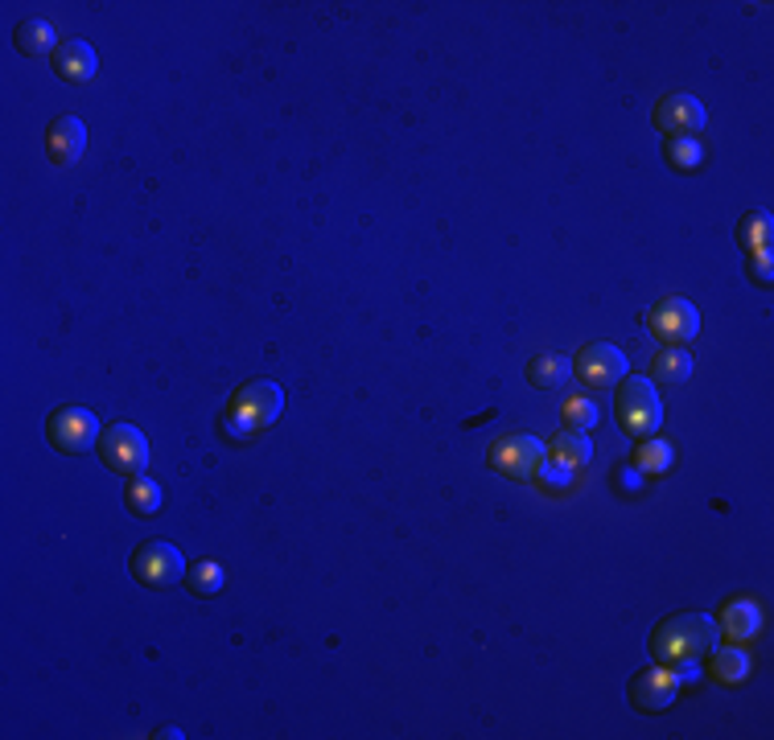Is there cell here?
<instances>
[{
  "label": "cell",
  "mask_w": 774,
  "mask_h": 740,
  "mask_svg": "<svg viewBox=\"0 0 774 740\" xmlns=\"http://www.w3.org/2000/svg\"><path fill=\"white\" fill-rule=\"evenodd\" d=\"M572 375L581 378L585 387H618L626 378V354L618 346H610V342H589L577 354Z\"/></svg>",
  "instance_id": "cell-10"
},
{
  "label": "cell",
  "mask_w": 774,
  "mask_h": 740,
  "mask_svg": "<svg viewBox=\"0 0 774 740\" xmlns=\"http://www.w3.org/2000/svg\"><path fill=\"white\" fill-rule=\"evenodd\" d=\"M693 679V671H676V667H664L655 662L647 671H639L630 679V703L635 712H667L676 703L679 687Z\"/></svg>",
  "instance_id": "cell-6"
},
{
  "label": "cell",
  "mask_w": 774,
  "mask_h": 740,
  "mask_svg": "<svg viewBox=\"0 0 774 740\" xmlns=\"http://www.w3.org/2000/svg\"><path fill=\"white\" fill-rule=\"evenodd\" d=\"M133 576L145 584V589H169L177 580L186 576V560L177 552L174 543H165V539H149V543H140L133 555Z\"/></svg>",
  "instance_id": "cell-8"
},
{
  "label": "cell",
  "mask_w": 774,
  "mask_h": 740,
  "mask_svg": "<svg viewBox=\"0 0 774 740\" xmlns=\"http://www.w3.org/2000/svg\"><path fill=\"white\" fill-rule=\"evenodd\" d=\"M560 416H565V428L589 432L598 424V404L585 391H572V395H565V404H560Z\"/></svg>",
  "instance_id": "cell-22"
},
{
  "label": "cell",
  "mask_w": 774,
  "mask_h": 740,
  "mask_svg": "<svg viewBox=\"0 0 774 740\" xmlns=\"http://www.w3.org/2000/svg\"><path fill=\"white\" fill-rule=\"evenodd\" d=\"M635 470H639L643 477H664V473L672 470V444L655 441V436L639 441V448H635Z\"/></svg>",
  "instance_id": "cell-21"
},
{
  "label": "cell",
  "mask_w": 774,
  "mask_h": 740,
  "mask_svg": "<svg viewBox=\"0 0 774 740\" xmlns=\"http://www.w3.org/2000/svg\"><path fill=\"white\" fill-rule=\"evenodd\" d=\"M569 375H572V363L565 354H536L528 363V383L540 391H560L569 383Z\"/></svg>",
  "instance_id": "cell-16"
},
{
  "label": "cell",
  "mask_w": 774,
  "mask_h": 740,
  "mask_svg": "<svg viewBox=\"0 0 774 740\" xmlns=\"http://www.w3.org/2000/svg\"><path fill=\"white\" fill-rule=\"evenodd\" d=\"M552 457L557 461H569L572 470H581V465H589V457H594V444H589V436L585 432H560L557 441H552Z\"/></svg>",
  "instance_id": "cell-23"
},
{
  "label": "cell",
  "mask_w": 774,
  "mask_h": 740,
  "mask_svg": "<svg viewBox=\"0 0 774 740\" xmlns=\"http://www.w3.org/2000/svg\"><path fill=\"white\" fill-rule=\"evenodd\" d=\"M614 412H618V424L626 428V436H635V441L655 436L659 424H664V404L655 395L651 378H623Z\"/></svg>",
  "instance_id": "cell-3"
},
{
  "label": "cell",
  "mask_w": 774,
  "mask_h": 740,
  "mask_svg": "<svg viewBox=\"0 0 774 740\" xmlns=\"http://www.w3.org/2000/svg\"><path fill=\"white\" fill-rule=\"evenodd\" d=\"M737 243L746 247V256H771V215L766 210H749L737 223Z\"/></svg>",
  "instance_id": "cell-18"
},
{
  "label": "cell",
  "mask_w": 774,
  "mask_h": 740,
  "mask_svg": "<svg viewBox=\"0 0 774 740\" xmlns=\"http://www.w3.org/2000/svg\"><path fill=\"white\" fill-rule=\"evenodd\" d=\"M99 461L111 473H120V477H136V473H145V465H149V441L133 424H111L99 436Z\"/></svg>",
  "instance_id": "cell-7"
},
{
  "label": "cell",
  "mask_w": 774,
  "mask_h": 740,
  "mask_svg": "<svg viewBox=\"0 0 774 740\" xmlns=\"http://www.w3.org/2000/svg\"><path fill=\"white\" fill-rule=\"evenodd\" d=\"M713 647H717V621L705 613H672L651 633V659L676 671L696 674V662L708 659Z\"/></svg>",
  "instance_id": "cell-1"
},
{
  "label": "cell",
  "mask_w": 774,
  "mask_h": 740,
  "mask_svg": "<svg viewBox=\"0 0 774 740\" xmlns=\"http://www.w3.org/2000/svg\"><path fill=\"white\" fill-rule=\"evenodd\" d=\"M536 482H540L543 490H552V494H565V490H572V482H577V470H572L569 461L543 457V465L536 470Z\"/></svg>",
  "instance_id": "cell-26"
},
{
  "label": "cell",
  "mask_w": 774,
  "mask_h": 740,
  "mask_svg": "<svg viewBox=\"0 0 774 740\" xmlns=\"http://www.w3.org/2000/svg\"><path fill=\"white\" fill-rule=\"evenodd\" d=\"M651 378L655 383H688L693 378V354L684 346H667L664 354H655Z\"/></svg>",
  "instance_id": "cell-19"
},
{
  "label": "cell",
  "mask_w": 774,
  "mask_h": 740,
  "mask_svg": "<svg viewBox=\"0 0 774 740\" xmlns=\"http://www.w3.org/2000/svg\"><path fill=\"white\" fill-rule=\"evenodd\" d=\"M721 633L729 638V642H749L754 633L762 630V609L758 601H749V596H734L729 605L721 609V618H717Z\"/></svg>",
  "instance_id": "cell-14"
},
{
  "label": "cell",
  "mask_w": 774,
  "mask_h": 740,
  "mask_svg": "<svg viewBox=\"0 0 774 740\" xmlns=\"http://www.w3.org/2000/svg\"><path fill=\"white\" fill-rule=\"evenodd\" d=\"M186 584H190L194 596H215V592H223V584H227V572H223L218 560H198V564L190 568Z\"/></svg>",
  "instance_id": "cell-24"
},
{
  "label": "cell",
  "mask_w": 774,
  "mask_h": 740,
  "mask_svg": "<svg viewBox=\"0 0 774 740\" xmlns=\"http://www.w3.org/2000/svg\"><path fill=\"white\" fill-rule=\"evenodd\" d=\"M55 29H50V21H41V17H29V21H21L17 26V50L29 58H41V55H50L55 50Z\"/></svg>",
  "instance_id": "cell-20"
},
{
  "label": "cell",
  "mask_w": 774,
  "mask_h": 740,
  "mask_svg": "<svg viewBox=\"0 0 774 740\" xmlns=\"http://www.w3.org/2000/svg\"><path fill=\"white\" fill-rule=\"evenodd\" d=\"M749 671H754V662H749V654L742 650V642H734V647H713V679L717 683H746Z\"/></svg>",
  "instance_id": "cell-17"
},
{
  "label": "cell",
  "mask_w": 774,
  "mask_h": 740,
  "mask_svg": "<svg viewBox=\"0 0 774 740\" xmlns=\"http://www.w3.org/2000/svg\"><path fill=\"white\" fill-rule=\"evenodd\" d=\"M124 506H128L136 519H153V514L165 506L161 485L153 482L149 473H136V477H128V485H124Z\"/></svg>",
  "instance_id": "cell-15"
},
{
  "label": "cell",
  "mask_w": 774,
  "mask_h": 740,
  "mask_svg": "<svg viewBox=\"0 0 774 740\" xmlns=\"http://www.w3.org/2000/svg\"><path fill=\"white\" fill-rule=\"evenodd\" d=\"M749 276L762 284V288H771V256H749Z\"/></svg>",
  "instance_id": "cell-27"
},
{
  "label": "cell",
  "mask_w": 774,
  "mask_h": 740,
  "mask_svg": "<svg viewBox=\"0 0 774 740\" xmlns=\"http://www.w3.org/2000/svg\"><path fill=\"white\" fill-rule=\"evenodd\" d=\"M664 157L672 169H679V174H693L696 165H700V140H693V136H672L664 145Z\"/></svg>",
  "instance_id": "cell-25"
},
{
  "label": "cell",
  "mask_w": 774,
  "mask_h": 740,
  "mask_svg": "<svg viewBox=\"0 0 774 740\" xmlns=\"http://www.w3.org/2000/svg\"><path fill=\"white\" fill-rule=\"evenodd\" d=\"M46 436H50V444H55L58 453L82 457V453L99 448L104 428H99V420L91 416L87 407H58V412H50V420H46Z\"/></svg>",
  "instance_id": "cell-5"
},
{
  "label": "cell",
  "mask_w": 774,
  "mask_h": 740,
  "mask_svg": "<svg viewBox=\"0 0 774 740\" xmlns=\"http://www.w3.org/2000/svg\"><path fill=\"white\" fill-rule=\"evenodd\" d=\"M543 457H548V444L528 436V432H503V436L487 448L490 470L511 477V482H528V477H536Z\"/></svg>",
  "instance_id": "cell-4"
},
{
  "label": "cell",
  "mask_w": 774,
  "mask_h": 740,
  "mask_svg": "<svg viewBox=\"0 0 774 740\" xmlns=\"http://www.w3.org/2000/svg\"><path fill=\"white\" fill-rule=\"evenodd\" d=\"M643 322H647V329L655 337H664L667 346H684V342H693L700 334V313H696V305L688 296H667Z\"/></svg>",
  "instance_id": "cell-9"
},
{
  "label": "cell",
  "mask_w": 774,
  "mask_h": 740,
  "mask_svg": "<svg viewBox=\"0 0 774 740\" xmlns=\"http://www.w3.org/2000/svg\"><path fill=\"white\" fill-rule=\"evenodd\" d=\"M82 148H87V128H82V120L58 116V120L50 124V132H46V152H50V161H55L58 169H70V165L82 157Z\"/></svg>",
  "instance_id": "cell-12"
},
{
  "label": "cell",
  "mask_w": 774,
  "mask_h": 740,
  "mask_svg": "<svg viewBox=\"0 0 774 740\" xmlns=\"http://www.w3.org/2000/svg\"><path fill=\"white\" fill-rule=\"evenodd\" d=\"M281 407H285V391L276 387L272 378H252V383H244L232 395L227 412L218 416V428L232 441H252L256 432H264L272 420L281 416Z\"/></svg>",
  "instance_id": "cell-2"
},
{
  "label": "cell",
  "mask_w": 774,
  "mask_h": 740,
  "mask_svg": "<svg viewBox=\"0 0 774 740\" xmlns=\"http://www.w3.org/2000/svg\"><path fill=\"white\" fill-rule=\"evenodd\" d=\"M655 128L664 136H696L705 128V108L696 95L672 91L655 103Z\"/></svg>",
  "instance_id": "cell-11"
},
{
  "label": "cell",
  "mask_w": 774,
  "mask_h": 740,
  "mask_svg": "<svg viewBox=\"0 0 774 740\" xmlns=\"http://www.w3.org/2000/svg\"><path fill=\"white\" fill-rule=\"evenodd\" d=\"M55 70L67 82H91V79H96L99 58H96V50H91V41H82V38L62 41V46L55 50Z\"/></svg>",
  "instance_id": "cell-13"
}]
</instances>
